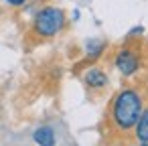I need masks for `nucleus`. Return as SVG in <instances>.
Returning a JSON list of instances; mask_svg holds the SVG:
<instances>
[{
	"instance_id": "f257e3e1",
	"label": "nucleus",
	"mask_w": 148,
	"mask_h": 146,
	"mask_svg": "<svg viewBox=\"0 0 148 146\" xmlns=\"http://www.w3.org/2000/svg\"><path fill=\"white\" fill-rule=\"evenodd\" d=\"M142 108H144L142 106V95L136 89H132V87L122 89L112 101V122H114V126L122 132L132 130L136 126L138 118L144 112Z\"/></svg>"
},
{
	"instance_id": "f03ea898",
	"label": "nucleus",
	"mask_w": 148,
	"mask_h": 146,
	"mask_svg": "<svg viewBox=\"0 0 148 146\" xmlns=\"http://www.w3.org/2000/svg\"><path fill=\"white\" fill-rule=\"evenodd\" d=\"M33 27L39 37H55L65 27V12L57 6H47L37 12Z\"/></svg>"
},
{
	"instance_id": "7ed1b4c3",
	"label": "nucleus",
	"mask_w": 148,
	"mask_h": 146,
	"mask_svg": "<svg viewBox=\"0 0 148 146\" xmlns=\"http://www.w3.org/2000/svg\"><path fill=\"white\" fill-rule=\"evenodd\" d=\"M138 65H140V59L130 49H122L116 55V67H118V71L122 75H134L138 71Z\"/></svg>"
},
{
	"instance_id": "20e7f679",
	"label": "nucleus",
	"mask_w": 148,
	"mask_h": 146,
	"mask_svg": "<svg viewBox=\"0 0 148 146\" xmlns=\"http://www.w3.org/2000/svg\"><path fill=\"white\" fill-rule=\"evenodd\" d=\"M33 140H35L39 146H55V132H53L49 126H41L39 130H35Z\"/></svg>"
},
{
	"instance_id": "39448f33",
	"label": "nucleus",
	"mask_w": 148,
	"mask_h": 146,
	"mask_svg": "<svg viewBox=\"0 0 148 146\" xmlns=\"http://www.w3.org/2000/svg\"><path fill=\"white\" fill-rule=\"evenodd\" d=\"M85 83L91 89H99V87H103L108 83V77H106V73L101 69H89L85 73Z\"/></svg>"
},
{
	"instance_id": "423d86ee",
	"label": "nucleus",
	"mask_w": 148,
	"mask_h": 146,
	"mask_svg": "<svg viewBox=\"0 0 148 146\" xmlns=\"http://www.w3.org/2000/svg\"><path fill=\"white\" fill-rule=\"evenodd\" d=\"M134 130H136V138H138V142H140V144H146V142H148V110L142 112V116L138 118Z\"/></svg>"
},
{
	"instance_id": "0eeeda50",
	"label": "nucleus",
	"mask_w": 148,
	"mask_h": 146,
	"mask_svg": "<svg viewBox=\"0 0 148 146\" xmlns=\"http://www.w3.org/2000/svg\"><path fill=\"white\" fill-rule=\"evenodd\" d=\"M6 2H8V4H12V6H23L27 0H6Z\"/></svg>"
},
{
	"instance_id": "6e6552de",
	"label": "nucleus",
	"mask_w": 148,
	"mask_h": 146,
	"mask_svg": "<svg viewBox=\"0 0 148 146\" xmlns=\"http://www.w3.org/2000/svg\"><path fill=\"white\" fill-rule=\"evenodd\" d=\"M140 146H148V142H146V144H140Z\"/></svg>"
}]
</instances>
